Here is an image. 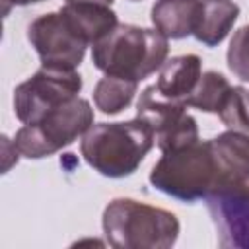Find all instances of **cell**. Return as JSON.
<instances>
[{
  "label": "cell",
  "instance_id": "16",
  "mask_svg": "<svg viewBox=\"0 0 249 249\" xmlns=\"http://www.w3.org/2000/svg\"><path fill=\"white\" fill-rule=\"evenodd\" d=\"M231 89L230 82L220 74V72H204L195 86L193 93L187 99V107H196L204 113H216L220 111L228 91Z\"/></svg>",
  "mask_w": 249,
  "mask_h": 249
},
{
  "label": "cell",
  "instance_id": "17",
  "mask_svg": "<svg viewBox=\"0 0 249 249\" xmlns=\"http://www.w3.org/2000/svg\"><path fill=\"white\" fill-rule=\"evenodd\" d=\"M218 117L230 130L249 132V91L241 86H231Z\"/></svg>",
  "mask_w": 249,
  "mask_h": 249
},
{
  "label": "cell",
  "instance_id": "10",
  "mask_svg": "<svg viewBox=\"0 0 249 249\" xmlns=\"http://www.w3.org/2000/svg\"><path fill=\"white\" fill-rule=\"evenodd\" d=\"M202 76V62L196 54H181L163 62L160 68L158 82L154 84L158 93L187 105L189 95Z\"/></svg>",
  "mask_w": 249,
  "mask_h": 249
},
{
  "label": "cell",
  "instance_id": "11",
  "mask_svg": "<svg viewBox=\"0 0 249 249\" xmlns=\"http://www.w3.org/2000/svg\"><path fill=\"white\" fill-rule=\"evenodd\" d=\"M202 12V0H156L152 23L167 39L195 35Z\"/></svg>",
  "mask_w": 249,
  "mask_h": 249
},
{
  "label": "cell",
  "instance_id": "12",
  "mask_svg": "<svg viewBox=\"0 0 249 249\" xmlns=\"http://www.w3.org/2000/svg\"><path fill=\"white\" fill-rule=\"evenodd\" d=\"M60 12L89 45L101 41L119 25L117 14L103 2H66Z\"/></svg>",
  "mask_w": 249,
  "mask_h": 249
},
{
  "label": "cell",
  "instance_id": "19",
  "mask_svg": "<svg viewBox=\"0 0 249 249\" xmlns=\"http://www.w3.org/2000/svg\"><path fill=\"white\" fill-rule=\"evenodd\" d=\"M4 2V16L8 14L10 6H27V4H37V2H43V0H2Z\"/></svg>",
  "mask_w": 249,
  "mask_h": 249
},
{
  "label": "cell",
  "instance_id": "5",
  "mask_svg": "<svg viewBox=\"0 0 249 249\" xmlns=\"http://www.w3.org/2000/svg\"><path fill=\"white\" fill-rule=\"evenodd\" d=\"M93 124V109L89 101L74 97L58 109L45 115L39 123L25 124L14 138L16 150L29 158L39 160L70 146L78 136L86 134Z\"/></svg>",
  "mask_w": 249,
  "mask_h": 249
},
{
  "label": "cell",
  "instance_id": "7",
  "mask_svg": "<svg viewBox=\"0 0 249 249\" xmlns=\"http://www.w3.org/2000/svg\"><path fill=\"white\" fill-rule=\"evenodd\" d=\"M185 103L171 101L158 93L156 86L146 88L136 103V117L144 119L161 152L185 148L198 140L196 121L185 111Z\"/></svg>",
  "mask_w": 249,
  "mask_h": 249
},
{
  "label": "cell",
  "instance_id": "3",
  "mask_svg": "<svg viewBox=\"0 0 249 249\" xmlns=\"http://www.w3.org/2000/svg\"><path fill=\"white\" fill-rule=\"evenodd\" d=\"M103 233L117 249H167L179 237V220L169 210L115 198L103 210Z\"/></svg>",
  "mask_w": 249,
  "mask_h": 249
},
{
  "label": "cell",
  "instance_id": "18",
  "mask_svg": "<svg viewBox=\"0 0 249 249\" xmlns=\"http://www.w3.org/2000/svg\"><path fill=\"white\" fill-rule=\"evenodd\" d=\"M228 66L243 82H249V25L237 29L228 47Z\"/></svg>",
  "mask_w": 249,
  "mask_h": 249
},
{
  "label": "cell",
  "instance_id": "2",
  "mask_svg": "<svg viewBox=\"0 0 249 249\" xmlns=\"http://www.w3.org/2000/svg\"><path fill=\"white\" fill-rule=\"evenodd\" d=\"M156 138L152 126L136 117L128 123H99L84 134V160L105 177H126L136 171Z\"/></svg>",
  "mask_w": 249,
  "mask_h": 249
},
{
  "label": "cell",
  "instance_id": "13",
  "mask_svg": "<svg viewBox=\"0 0 249 249\" xmlns=\"http://www.w3.org/2000/svg\"><path fill=\"white\" fill-rule=\"evenodd\" d=\"M210 146L222 171V183L249 177V136L245 132H222L210 138Z\"/></svg>",
  "mask_w": 249,
  "mask_h": 249
},
{
  "label": "cell",
  "instance_id": "20",
  "mask_svg": "<svg viewBox=\"0 0 249 249\" xmlns=\"http://www.w3.org/2000/svg\"><path fill=\"white\" fill-rule=\"evenodd\" d=\"M66 2H103V4H113V0H66Z\"/></svg>",
  "mask_w": 249,
  "mask_h": 249
},
{
  "label": "cell",
  "instance_id": "6",
  "mask_svg": "<svg viewBox=\"0 0 249 249\" xmlns=\"http://www.w3.org/2000/svg\"><path fill=\"white\" fill-rule=\"evenodd\" d=\"M82 78L76 70L41 66L14 89V111L23 124L39 123L45 115L78 97Z\"/></svg>",
  "mask_w": 249,
  "mask_h": 249
},
{
  "label": "cell",
  "instance_id": "14",
  "mask_svg": "<svg viewBox=\"0 0 249 249\" xmlns=\"http://www.w3.org/2000/svg\"><path fill=\"white\" fill-rule=\"evenodd\" d=\"M239 16V6L231 0H202L200 19L195 39L206 47H214L226 39Z\"/></svg>",
  "mask_w": 249,
  "mask_h": 249
},
{
  "label": "cell",
  "instance_id": "1",
  "mask_svg": "<svg viewBox=\"0 0 249 249\" xmlns=\"http://www.w3.org/2000/svg\"><path fill=\"white\" fill-rule=\"evenodd\" d=\"M167 51V37L158 29L119 23L93 45L91 60L109 76L140 82L163 66Z\"/></svg>",
  "mask_w": 249,
  "mask_h": 249
},
{
  "label": "cell",
  "instance_id": "15",
  "mask_svg": "<svg viewBox=\"0 0 249 249\" xmlns=\"http://www.w3.org/2000/svg\"><path fill=\"white\" fill-rule=\"evenodd\" d=\"M136 86H138V82L105 74L93 89L95 107L105 115L121 113L123 109H126L130 105V101L136 93Z\"/></svg>",
  "mask_w": 249,
  "mask_h": 249
},
{
  "label": "cell",
  "instance_id": "4",
  "mask_svg": "<svg viewBox=\"0 0 249 249\" xmlns=\"http://www.w3.org/2000/svg\"><path fill=\"white\" fill-rule=\"evenodd\" d=\"M150 183L179 200L195 202L222 183V171L210 140L193 142L185 148L163 152L150 171Z\"/></svg>",
  "mask_w": 249,
  "mask_h": 249
},
{
  "label": "cell",
  "instance_id": "9",
  "mask_svg": "<svg viewBox=\"0 0 249 249\" xmlns=\"http://www.w3.org/2000/svg\"><path fill=\"white\" fill-rule=\"evenodd\" d=\"M220 247L249 249V177L224 181L206 195Z\"/></svg>",
  "mask_w": 249,
  "mask_h": 249
},
{
  "label": "cell",
  "instance_id": "8",
  "mask_svg": "<svg viewBox=\"0 0 249 249\" xmlns=\"http://www.w3.org/2000/svg\"><path fill=\"white\" fill-rule=\"evenodd\" d=\"M27 39L37 51L43 66L68 70H74L84 60L86 47L89 45L60 10L33 19L27 27Z\"/></svg>",
  "mask_w": 249,
  "mask_h": 249
}]
</instances>
